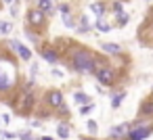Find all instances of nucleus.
<instances>
[{"instance_id":"nucleus-2","label":"nucleus","mask_w":153,"mask_h":140,"mask_svg":"<svg viewBox=\"0 0 153 140\" xmlns=\"http://www.w3.org/2000/svg\"><path fill=\"white\" fill-rule=\"evenodd\" d=\"M71 69H76L82 75H90V73L97 71V57L90 50L76 48L71 52Z\"/></svg>"},{"instance_id":"nucleus-31","label":"nucleus","mask_w":153,"mask_h":140,"mask_svg":"<svg viewBox=\"0 0 153 140\" xmlns=\"http://www.w3.org/2000/svg\"><path fill=\"white\" fill-rule=\"evenodd\" d=\"M4 2H7V4H11V2H13V0H4ZM17 2H19V0H17Z\"/></svg>"},{"instance_id":"nucleus-9","label":"nucleus","mask_w":153,"mask_h":140,"mask_svg":"<svg viewBox=\"0 0 153 140\" xmlns=\"http://www.w3.org/2000/svg\"><path fill=\"white\" fill-rule=\"evenodd\" d=\"M128 132H130V123H120V125L111 127V140H117L122 136H128Z\"/></svg>"},{"instance_id":"nucleus-24","label":"nucleus","mask_w":153,"mask_h":140,"mask_svg":"<svg viewBox=\"0 0 153 140\" xmlns=\"http://www.w3.org/2000/svg\"><path fill=\"white\" fill-rule=\"evenodd\" d=\"M92 109H94V105H92V102H88V105H82V109H80V113H82V115H88V113H90Z\"/></svg>"},{"instance_id":"nucleus-8","label":"nucleus","mask_w":153,"mask_h":140,"mask_svg":"<svg viewBox=\"0 0 153 140\" xmlns=\"http://www.w3.org/2000/svg\"><path fill=\"white\" fill-rule=\"evenodd\" d=\"M46 102H48V107H53V109L63 107V94H61V90H51V92L46 94Z\"/></svg>"},{"instance_id":"nucleus-3","label":"nucleus","mask_w":153,"mask_h":140,"mask_svg":"<svg viewBox=\"0 0 153 140\" xmlns=\"http://www.w3.org/2000/svg\"><path fill=\"white\" fill-rule=\"evenodd\" d=\"M34 80H30L27 84H25V88L19 92V98H17V111L21 113V115H27V113H32V109H34V105H36V94H34Z\"/></svg>"},{"instance_id":"nucleus-19","label":"nucleus","mask_w":153,"mask_h":140,"mask_svg":"<svg viewBox=\"0 0 153 140\" xmlns=\"http://www.w3.org/2000/svg\"><path fill=\"white\" fill-rule=\"evenodd\" d=\"M126 23H128V15H126V13H120V15H115V25L124 27Z\"/></svg>"},{"instance_id":"nucleus-18","label":"nucleus","mask_w":153,"mask_h":140,"mask_svg":"<svg viewBox=\"0 0 153 140\" xmlns=\"http://www.w3.org/2000/svg\"><path fill=\"white\" fill-rule=\"evenodd\" d=\"M97 29H99V32H103V34H107V32L111 29V25H109L105 19H97Z\"/></svg>"},{"instance_id":"nucleus-6","label":"nucleus","mask_w":153,"mask_h":140,"mask_svg":"<svg viewBox=\"0 0 153 140\" xmlns=\"http://www.w3.org/2000/svg\"><path fill=\"white\" fill-rule=\"evenodd\" d=\"M27 23L30 25H34V27H46V13H42L40 9H30L27 11Z\"/></svg>"},{"instance_id":"nucleus-5","label":"nucleus","mask_w":153,"mask_h":140,"mask_svg":"<svg viewBox=\"0 0 153 140\" xmlns=\"http://www.w3.org/2000/svg\"><path fill=\"white\" fill-rule=\"evenodd\" d=\"M94 75H97L99 84H103V86H113V84L117 82V73H115V69H111V67H107V65L99 67V69L94 71Z\"/></svg>"},{"instance_id":"nucleus-22","label":"nucleus","mask_w":153,"mask_h":140,"mask_svg":"<svg viewBox=\"0 0 153 140\" xmlns=\"http://www.w3.org/2000/svg\"><path fill=\"white\" fill-rule=\"evenodd\" d=\"M11 27H13V25H11L9 21H0V34H2V36H7V34L11 32Z\"/></svg>"},{"instance_id":"nucleus-17","label":"nucleus","mask_w":153,"mask_h":140,"mask_svg":"<svg viewBox=\"0 0 153 140\" xmlns=\"http://www.w3.org/2000/svg\"><path fill=\"white\" fill-rule=\"evenodd\" d=\"M69 132H71V130H69V125H67V123H59L57 134H59L61 138H69Z\"/></svg>"},{"instance_id":"nucleus-26","label":"nucleus","mask_w":153,"mask_h":140,"mask_svg":"<svg viewBox=\"0 0 153 140\" xmlns=\"http://www.w3.org/2000/svg\"><path fill=\"white\" fill-rule=\"evenodd\" d=\"M17 138H21V140H32L30 132H19V134H17Z\"/></svg>"},{"instance_id":"nucleus-14","label":"nucleus","mask_w":153,"mask_h":140,"mask_svg":"<svg viewBox=\"0 0 153 140\" xmlns=\"http://www.w3.org/2000/svg\"><path fill=\"white\" fill-rule=\"evenodd\" d=\"M92 11L97 13V17H99V19H103V17H105V13H107V7H105V4H101V2H94V4H92Z\"/></svg>"},{"instance_id":"nucleus-10","label":"nucleus","mask_w":153,"mask_h":140,"mask_svg":"<svg viewBox=\"0 0 153 140\" xmlns=\"http://www.w3.org/2000/svg\"><path fill=\"white\" fill-rule=\"evenodd\" d=\"M42 57H44L46 63H53V65L59 61V52L55 48H42Z\"/></svg>"},{"instance_id":"nucleus-16","label":"nucleus","mask_w":153,"mask_h":140,"mask_svg":"<svg viewBox=\"0 0 153 140\" xmlns=\"http://www.w3.org/2000/svg\"><path fill=\"white\" fill-rule=\"evenodd\" d=\"M126 98V92H120V94H115L113 98H111V107L113 109H120V105H122V100Z\"/></svg>"},{"instance_id":"nucleus-12","label":"nucleus","mask_w":153,"mask_h":140,"mask_svg":"<svg viewBox=\"0 0 153 140\" xmlns=\"http://www.w3.org/2000/svg\"><path fill=\"white\" fill-rule=\"evenodd\" d=\"M143 117H151L153 115V100H145L143 105H140V111H138Z\"/></svg>"},{"instance_id":"nucleus-20","label":"nucleus","mask_w":153,"mask_h":140,"mask_svg":"<svg viewBox=\"0 0 153 140\" xmlns=\"http://www.w3.org/2000/svg\"><path fill=\"white\" fill-rule=\"evenodd\" d=\"M76 100H78L80 105H88V102H90V96L84 94V92H78V94H76Z\"/></svg>"},{"instance_id":"nucleus-32","label":"nucleus","mask_w":153,"mask_h":140,"mask_svg":"<svg viewBox=\"0 0 153 140\" xmlns=\"http://www.w3.org/2000/svg\"><path fill=\"white\" fill-rule=\"evenodd\" d=\"M82 140H94V138H82Z\"/></svg>"},{"instance_id":"nucleus-13","label":"nucleus","mask_w":153,"mask_h":140,"mask_svg":"<svg viewBox=\"0 0 153 140\" xmlns=\"http://www.w3.org/2000/svg\"><path fill=\"white\" fill-rule=\"evenodd\" d=\"M101 48H103L105 52H109V55H120V52H122V48H120L117 44H109V42L101 44Z\"/></svg>"},{"instance_id":"nucleus-27","label":"nucleus","mask_w":153,"mask_h":140,"mask_svg":"<svg viewBox=\"0 0 153 140\" xmlns=\"http://www.w3.org/2000/svg\"><path fill=\"white\" fill-rule=\"evenodd\" d=\"M59 11H61V15H67L69 13V4H59Z\"/></svg>"},{"instance_id":"nucleus-11","label":"nucleus","mask_w":153,"mask_h":140,"mask_svg":"<svg viewBox=\"0 0 153 140\" xmlns=\"http://www.w3.org/2000/svg\"><path fill=\"white\" fill-rule=\"evenodd\" d=\"M36 9H40L42 13H55V4L51 0H36Z\"/></svg>"},{"instance_id":"nucleus-29","label":"nucleus","mask_w":153,"mask_h":140,"mask_svg":"<svg viewBox=\"0 0 153 140\" xmlns=\"http://www.w3.org/2000/svg\"><path fill=\"white\" fill-rule=\"evenodd\" d=\"M30 71H32V75H36V73H38V71H40V69H38V65H36V63H34V65H32V67H30Z\"/></svg>"},{"instance_id":"nucleus-25","label":"nucleus","mask_w":153,"mask_h":140,"mask_svg":"<svg viewBox=\"0 0 153 140\" xmlns=\"http://www.w3.org/2000/svg\"><path fill=\"white\" fill-rule=\"evenodd\" d=\"M86 123H88V132H90V134H94V132L99 130V125H97V121H94V119H88Z\"/></svg>"},{"instance_id":"nucleus-1","label":"nucleus","mask_w":153,"mask_h":140,"mask_svg":"<svg viewBox=\"0 0 153 140\" xmlns=\"http://www.w3.org/2000/svg\"><path fill=\"white\" fill-rule=\"evenodd\" d=\"M17 84H19L17 61L9 52H0V94L15 92Z\"/></svg>"},{"instance_id":"nucleus-30","label":"nucleus","mask_w":153,"mask_h":140,"mask_svg":"<svg viewBox=\"0 0 153 140\" xmlns=\"http://www.w3.org/2000/svg\"><path fill=\"white\" fill-rule=\"evenodd\" d=\"M32 140H53L51 136H42V138H32Z\"/></svg>"},{"instance_id":"nucleus-21","label":"nucleus","mask_w":153,"mask_h":140,"mask_svg":"<svg viewBox=\"0 0 153 140\" xmlns=\"http://www.w3.org/2000/svg\"><path fill=\"white\" fill-rule=\"evenodd\" d=\"M63 23H65V27H76V21H74V17H71V13H67V15H63Z\"/></svg>"},{"instance_id":"nucleus-15","label":"nucleus","mask_w":153,"mask_h":140,"mask_svg":"<svg viewBox=\"0 0 153 140\" xmlns=\"http://www.w3.org/2000/svg\"><path fill=\"white\" fill-rule=\"evenodd\" d=\"M78 32H80V34H86V32H90V21H88L86 17H82V19H80V25H78Z\"/></svg>"},{"instance_id":"nucleus-4","label":"nucleus","mask_w":153,"mask_h":140,"mask_svg":"<svg viewBox=\"0 0 153 140\" xmlns=\"http://www.w3.org/2000/svg\"><path fill=\"white\" fill-rule=\"evenodd\" d=\"M153 134V121L149 117L145 119H138L134 123H130V132H128V140H145Z\"/></svg>"},{"instance_id":"nucleus-28","label":"nucleus","mask_w":153,"mask_h":140,"mask_svg":"<svg viewBox=\"0 0 153 140\" xmlns=\"http://www.w3.org/2000/svg\"><path fill=\"white\" fill-rule=\"evenodd\" d=\"M25 34H27V38H30V40H32V42H34V44H36V42H38V36H34V34H32V32H30V29H27V32H25Z\"/></svg>"},{"instance_id":"nucleus-7","label":"nucleus","mask_w":153,"mask_h":140,"mask_svg":"<svg viewBox=\"0 0 153 140\" xmlns=\"http://www.w3.org/2000/svg\"><path fill=\"white\" fill-rule=\"evenodd\" d=\"M9 44H11V48H13V50L19 55V59H21V61H30V59H32V50H30L27 46H23L21 42H15V40H11Z\"/></svg>"},{"instance_id":"nucleus-23","label":"nucleus","mask_w":153,"mask_h":140,"mask_svg":"<svg viewBox=\"0 0 153 140\" xmlns=\"http://www.w3.org/2000/svg\"><path fill=\"white\" fill-rule=\"evenodd\" d=\"M113 11H115V15L124 13V2H122V0H115V2H113Z\"/></svg>"}]
</instances>
